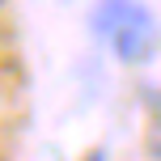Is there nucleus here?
Returning <instances> with one entry per match:
<instances>
[{
  "instance_id": "nucleus-3",
  "label": "nucleus",
  "mask_w": 161,
  "mask_h": 161,
  "mask_svg": "<svg viewBox=\"0 0 161 161\" xmlns=\"http://www.w3.org/2000/svg\"><path fill=\"white\" fill-rule=\"evenodd\" d=\"M85 161H106V153H89V157H85Z\"/></svg>"
},
{
  "instance_id": "nucleus-4",
  "label": "nucleus",
  "mask_w": 161,
  "mask_h": 161,
  "mask_svg": "<svg viewBox=\"0 0 161 161\" xmlns=\"http://www.w3.org/2000/svg\"><path fill=\"white\" fill-rule=\"evenodd\" d=\"M0 161H4V157H0Z\"/></svg>"
},
{
  "instance_id": "nucleus-2",
  "label": "nucleus",
  "mask_w": 161,
  "mask_h": 161,
  "mask_svg": "<svg viewBox=\"0 0 161 161\" xmlns=\"http://www.w3.org/2000/svg\"><path fill=\"white\" fill-rule=\"evenodd\" d=\"M148 153H153V157L161 161V114L153 119V127H148Z\"/></svg>"
},
{
  "instance_id": "nucleus-1",
  "label": "nucleus",
  "mask_w": 161,
  "mask_h": 161,
  "mask_svg": "<svg viewBox=\"0 0 161 161\" xmlns=\"http://www.w3.org/2000/svg\"><path fill=\"white\" fill-rule=\"evenodd\" d=\"M93 34L110 47L119 64H131V68L148 64L161 51V25L153 8H144L140 0H97Z\"/></svg>"
}]
</instances>
